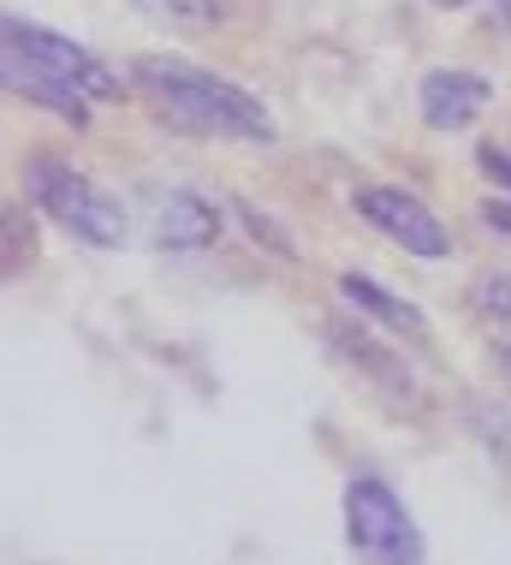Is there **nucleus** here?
Instances as JSON below:
<instances>
[{
	"instance_id": "f257e3e1",
	"label": "nucleus",
	"mask_w": 511,
	"mask_h": 565,
	"mask_svg": "<svg viewBox=\"0 0 511 565\" xmlns=\"http://www.w3.org/2000/svg\"><path fill=\"white\" fill-rule=\"evenodd\" d=\"M131 84L143 89L155 102V114L173 119L179 131L238 137V143H268L274 137V119L251 89L232 84V78H214L203 66H184V60H167V54H143L131 66Z\"/></svg>"
},
{
	"instance_id": "f03ea898",
	"label": "nucleus",
	"mask_w": 511,
	"mask_h": 565,
	"mask_svg": "<svg viewBox=\"0 0 511 565\" xmlns=\"http://www.w3.org/2000/svg\"><path fill=\"white\" fill-rule=\"evenodd\" d=\"M24 191H30V203L60 226V233L96 244V250H119L126 233H131L126 203H119L107 185H96L89 173H77L72 161H30Z\"/></svg>"
},
{
	"instance_id": "7ed1b4c3",
	"label": "nucleus",
	"mask_w": 511,
	"mask_h": 565,
	"mask_svg": "<svg viewBox=\"0 0 511 565\" xmlns=\"http://www.w3.org/2000/svg\"><path fill=\"white\" fill-rule=\"evenodd\" d=\"M345 547L358 554V565H428L411 507L381 477L345 482Z\"/></svg>"
},
{
	"instance_id": "20e7f679",
	"label": "nucleus",
	"mask_w": 511,
	"mask_h": 565,
	"mask_svg": "<svg viewBox=\"0 0 511 565\" xmlns=\"http://www.w3.org/2000/svg\"><path fill=\"white\" fill-rule=\"evenodd\" d=\"M0 42H7L12 60H30L36 72H49L66 89H77L84 102H119L126 96V78H119L107 60H96L84 42L60 36V30H42V24H24V19H0Z\"/></svg>"
},
{
	"instance_id": "39448f33",
	"label": "nucleus",
	"mask_w": 511,
	"mask_h": 565,
	"mask_svg": "<svg viewBox=\"0 0 511 565\" xmlns=\"http://www.w3.org/2000/svg\"><path fill=\"white\" fill-rule=\"evenodd\" d=\"M351 209H358L375 233H386L393 244H405L411 256H423V263H440V256L453 250V233L440 226V215L423 203V196H411L398 185H358V191H351Z\"/></svg>"
},
{
	"instance_id": "423d86ee",
	"label": "nucleus",
	"mask_w": 511,
	"mask_h": 565,
	"mask_svg": "<svg viewBox=\"0 0 511 565\" xmlns=\"http://www.w3.org/2000/svg\"><path fill=\"white\" fill-rule=\"evenodd\" d=\"M488 102H493V84L482 72H464V66H435L416 84V114H423V126L440 131V137L470 131L476 119L488 114Z\"/></svg>"
},
{
	"instance_id": "0eeeda50",
	"label": "nucleus",
	"mask_w": 511,
	"mask_h": 565,
	"mask_svg": "<svg viewBox=\"0 0 511 565\" xmlns=\"http://www.w3.org/2000/svg\"><path fill=\"white\" fill-rule=\"evenodd\" d=\"M149 238L161 250H209L221 238V209L196 191H167L149 215Z\"/></svg>"
},
{
	"instance_id": "6e6552de",
	"label": "nucleus",
	"mask_w": 511,
	"mask_h": 565,
	"mask_svg": "<svg viewBox=\"0 0 511 565\" xmlns=\"http://www.w3.org/2000/svg\"><path fill=\"white\" fill-rule=\"evenodd\" d=\"M339 292H345L351 310L375 316L386 333H398V340H411V345L428 340V316L416 310L411 298H398V292H386L381 280H369V274H339Z\"/></svg>"
},
{
	"instance_id": "1a4fd4ad",
	"label": "nucleus",
	"mask_w": 511,
	"mask_h": 565,
	"mask_svg": "<svg viewBox=\"0 0 511 565\" xmlns=\"http://www.w3.org/2000/svg\"><path fill=\"white\" fill-rule=\"evenodd\" d=\"M0 78H7L12 96H24V102H36V108H49L54 119H66V126H84L89 119V102L77 96V89H66L60 78H49V72H36L30 60H0Z\"/></svg>"
},
{
	"instance_id": "9d476101",
	"label": "nucleus",
	"mask_w": 511,
	"mask_h": 565,
	"mask_svg": "<svg viewBox=\"0 0 511 565\" xmlns=\"http://www.w3.org/2000/svg\"><path fill=\"white\" fill-rule=\"evenodd\" d=\"M333 340H339V351H345V358L358 363V370H369V375H375L386 393H398V399H411V375L398 370V363L386 358V351H375V345H369V333H339V328H333Z\"/></svg>"
},
{
	"instance_id": "9b49d317",
	"label": "nucleus",
	"mask_w": 511,
	"mask_h": 565,
	"mask_svg": "<svg viewBox=\"0 0 511 565\" xmlns=\"http://www.w3.org/2000/svg\"><path fill=\"white\" fill-rule=\"evenodd\" d=\"M238 221H244V233H251V238L262 244V250L286 256V263L298 256V244H291V233H286V226L274 221V215H268V209H256V203H238Z\"/></svg>"
},
{
	"instance_id": "f8f14e48",
	"label": "nucleus",
	"mask_w": 511,
	"mask_h": 565,
	"mask_svg": "<svg viewBox=\"0 0 511 565\" xmlns=\"http://www.w3.org/2000/svg\"><path fill=\"white\" fill-rule=\"evenodd\" d=\"M470 303L488 316V322L511 328V268H505V274H482V280L470 286Z\"/></svg>"
},
{
	"instance_id": "ddd939ff",
	"label": "nucleus",
	"mask_w": 511,
	"mask_h": 565,
	"mask_svg": "<svg viewBox=\"0 0 511 565\" xmlns=\"http://www.w3.org/2000/svg\"><path fill=\"white\" fill-rule=\"evenodd\" d=\"M155 19H173V24H214L221 19V0H137Z\"/></svg>"
},
{
	"instance_id": "4468645a",
	"label": "nucleus",
	"mask_w": 511,
	"mask_h": 565,
	"mask_svg": "<svg viewBox=\"0 0 511 565\" xmlns=\"http://www.w3.org/2000/svg\"><path fill=\"white\" fill-rule=\"evenodd\" d=\"M476 167H482L488 185H500V196H511V149H500V143H476Z\"/></svg>"
},
{
	"instance_id": "2eb2a0df",
	"label": "nucleus",
	"mask_w": 511,
	"mask_h": 565,
	"mask_svg": "<svg viewBox=\"0 0 511 565\" xmlns=\"http://www.w3.org/2000/svg\"><path fill=\"white\" fill-rule=\"evenodd\" d=\"M476 215H482L488 233H500L511 244V196H505V203H500V196H482V209H476Z\"/></svg>"
},
{
	"instance_id": "dca6fc26",
	"label": "nucleus",
	"mask_w": 511,
	"mask_h": 565,
	"mask_svg": "<svg viewBox=\"0 0 511 565\" xmlns=\"http://www.w3.org/2000/svg\"><path fill=\"white\" fill-rule=\"evenodd\" d=\"M493 358H500V375H505V387H511V345H500Z\"/></svg>"
}]
</instances>
